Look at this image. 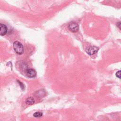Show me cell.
I'll return each instance as SVG.
<instances>
[{
	"label": "cell",
	"instance_id": "1",
	"mask_svg": "<svg viewBox=\"0 0 121 121\" xmlns=\"http://www.w3.org/2000/svg\"><path fill=\"white\" fill-rule=\"evenodd\" d=\"M13 48L16 53L19 54H21L24 52L23 46L19 41H15L13 43Z\"/></svg>",
	"mask_w": 121,
	"mask_h": 121
},
{
	"label": "cell",
	"instance_id": "2",
	"mask_svg": "<svg viewBox=\"0 0 121 121\" xmlns=\"http://www.w3.org/2000/svg\"><path fill=\"white\" fill-rule=\"evenodd\" d=\"M69 29L72 32L75 33L78 31L79 27L78 24L75 22H71L69 23L68 26Z\"/></svg>",
	"mask_w": 121,
	"mask_h": 121
},
{
	"label": "cell",
	"instance_id": "3",
	"mask_svg": "<svg viewBox=\"0 0 121 121\" xmlns=\"http://www.w3.org/2000/svg\"><path fill=\"white\" fill-rule=\"evenodd\" d=\"M98 50V48L97 47L94 46H91L88 47L86 49V52L88 54L90 55H92L96 53Z\"/></svg>",
	"mask_w": 121,
	"mask_h": 121
},
{
	"label": "cell",
	"instance_id": "4",
	"mask_svg": "<svg viewBox=\"0 0 121 121\" xmlns=\"http://www.w3.org/2000/svg\"><path fill=\"white\" fill-rule=\"evenodd\" d=\"M26 75L27 77L30 78H33L35 77L37 75V72L35 70L32 69H29L26 71Z\"/></svg>",
	"mask_w": 121,
	"mask_h": 121
},
{
	"label": "cell",
	"instance_id": "5",
	"mask_svg": "<svg viewBox=\"0 0 121 121\" xmlns=\"http://www.w3.org/2000/svg\"><path fill=\"white\" fill-rule=\"evenodd\" d=\"M0 29H1V35L4 36L7 32V27L2 23L0 24Z\"/></svg>",
	"mask_w": 121,
	"mask_h": 121
},
{
	"label": "cell",
	"instance_id": "6",
	"mask_svg": "<svg viewBox=\"0 0 121 121\" xmlns=\"http://www.w3.org/2000/svg\"><path fill=\"white\" fill-rule=\"evenodd\" d=\"M35 103V100L32 97H29L26 100V103L29 105L33 104Z\"/></svg>",
	"mask_w": 121,
	"mask_h": 121
},
{
	"label": "cell",
	"instance_id": "7",
	"mask_svg": "<svg viewBox=\"0 0 121 121\" xmlns=\"http://www.w3.org/2000/svg\"><path fill=\"white\" fill-rule=\"evenodd\" d=\"M45 95V92L42 90L37 91L36 93V95L38 97H42Z\"/></svg>",
	"mask_w": 121,
	"mask_h": 121
},
{
	"label": "cell",
	"instance_id": "8",
	"mask_svg": "<svg viewBox=\"0 0 121 121\" xmlns=\"http://www.w3.org/2000/svg\"><path fill=\"white\" fill-rule=\"evenodd\" d=\"M42 115H43V113L40 112H36L33 114V116L36 118L42 117Z\"/></svg>",
	"mask_w": 121,
	"mask_h": 121
},
{
	"label": "cell",
	"instance_id": "9",
	"mask_svg": "<svg viewBox=\"0 0 121 121\" xmlns=\"http://www.w3.org/2000/svg\"><path fill=\"white\" fill-rule=\"evenodd\" d=\"M115 76L116 77L121 79V70L117 71L115 73Z\"/></svg>",
	"mask_w": 121,
	"mask_h": 121
},
{
	"label": "cell",
	"instance_id": "10",
	"mask_svg": "<svg viewBox=\"0 0 121 121\" xmlns=\"http://www.w3.org/2000/svg\"><path fill=\"white\" fill-rule=\"evenodd\" d=\"M117 27L121 30V22H119L117 23Z\"/></svg>",
	"mask_w": 121,
	"mask_h": 121
},
{
	"label": "cell",
	"instance_id": "11",
	"mask_svg": "<svg viewBox=\"0 0 121 121\" xmlns=\"http://www.w3.org/2000/svg\"><path fill=\"white\" fill-rule=\"evenodd\" d=\"M19 82L20 83L19 84H20V85H21V88H22L23 89V88H24V85H23V84H22V83H21V82L20 81H19Z\"/></svg>",
	"mask_w": 121,
	"mask_h": 121
}]
</instances>
